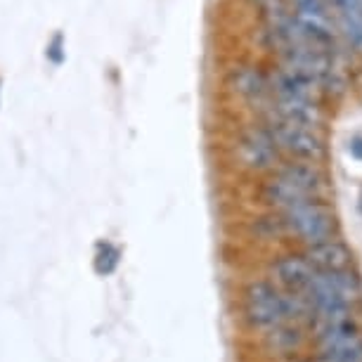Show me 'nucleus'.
I'll return each instance as SVG.
<instances>
[{
  "label": "nucleus",
  "instance_id": "2eb2a0df",
  "mask_svg": "<svg viewBox=\"0 0 362 362\" xmlns=\"http://www.w3.org/2000/svg\"><path fill=\"white\" fill-rule=\"evenodd\" d=\"M344 26H346L348 36H351L355 43L362 47V15H353V17L344 15Z\"/></svg>",
  "mask_w": 362,
  "mask_h": 362
},
{
  "label": "nucleus",
  "instance_id": "0eeeda50",
  "mask_svg": "<svg viewBox=\"0 0 362 362\" xmlns=\"http://www.w3.org/2000/svg\"><path fill=\"white\" fill-rule=\"evenodd\" d=\"M272 272H275L277 282L282 284L284 289H289V293H305V289H308L313 282V277H315V270H313V265L305 261L303 256L279 258Z\"/></svg>",
  "mask_w": 362,
  "mask_h": 362
},
{
  "label": "nucleus",
  "instance_id": "f8f14e48",
  "mask_svg": "<svg viewBox=\"0 0 362 362\" xmlns=\"http://www.w3.org/2000/svg\"><path fill=\"white\" fill-rule=\"evenodd\" d=\"M263 199L268 204H272V206L286 211V209L296 206V204H300V202H308L310 197L303 194L300 189H296L291 182H286L284 177L275 175L272 180H268L263 185Z\"/></svg>",
  "mask_w": 362,
  "mask_h": 362
},
{
  "label": "nucleus",
  "instance_id": "f03ea898",
  "mask_svg": "<svg viewBox=\"0 0 362 362\" xmlns=\"http://www.w3.org/2000/svg\"><path fill=\"white\" fill-rule=\"evenodd\" d=\"M284 230L293 232L308 244H320L332 239L334 230H337V216H334L332 206H327L322 202L308 199L300 202L296 206L284 211Z\"/></svg>",
  "mask_w": 362,
  "mask_h": 362
},
{
  "label": "nucleus",
  "instance_id": "4468645a",
  "mask_svg": "<svg viewBox=\"0 0 362 362\" xmlns=\"http://www.w3.org/2000/svg\"><path fill=\"white\" fill-rule=\"evenodd\" d=\"M298 5V17H315L327 19V10L322 0H296Z\"/></svg>",
  "mask_w": 362,
  "mask_h": 362
},
{
  "label": "nucleus",
  "instance_id": "20e7f679",
  "mask_svg": "<svg viewBox=\"0 0 362 362\" xmlns=\"http://www.w3.org/2000/svg\"><path fill=\"white\" fill-rule=\"evenodd\" d=\"M268 133H270V138L275 140L277 147L286 149V152L293 156H300V159H320V156L325 154L322 138H320L313 128L286 124V121L275 119L270 124Z\"/></svg>",
  "mask_w": 362,
  "mask_h": 362
},
{
  "label": "nucleus",
  "instance_id": "423d86ee",
  "mask_svg": "<svg viewBox=\"0 0 362 362\" xmlns=\"http://www.w3.org/2000/svg\"><path fill=\"white\" fill-rule=\"evenodd\" d=\"M303 258L313 265L315 272H341V270L351 268V263H353L351 249H348L344 242H337V239L310 244Z\"/></svg>",
  "mask_w": 362,
  "mask_h": 362
},
{
  "label": "nucleus",
  "instance_id": "ddd939ff",
  "mask_svg": "<svg viewBox=\"0 0 362 362\" xmlns=\"http://www.w3.org/2000/svg\"><path fill=\"white\" fill-rule=\"evenodd\" d=\"M300 332L296 329V327H289V325H277L272 327V329H268V346H272L275 351H293L298 344H300Z\"/></svg>",
  "mask_w": 362,
  "mask_h": 362
},
{
  "label": "nucleus",
  "instance_id": "f257e3e1",
  "mask_svg": "<svg viewBox=\"0 0 362 362\" xmlns=\"http://www.w3.org/2000/svg\"><path fill=\"white\" fill-rule=\"evenodd\" d=\"M305 296L313 310H351L360 296V279L348 270L315 272Z\"/></svg>",
  "mask_w": 362,
  "mask_h": 362
},
{
  "label": "nucleus",
  "instance_id": "9d476101",
  "mask_svg": "<svg viewBox=\"0 0 362 362\" xmlns=\"http://www.w3.org/2000/svg\"><path fill=\"white\" fill-rule=\"evenodd\" d=\"M320 360L322 362H362V337L348 334L320 344Z\"/></svg>",
  "mask_w": 362,
  "mask_h": 362
},
{
  "label": "nucleus",
  "instance_id": "7ed1b4c3",
  "mask_svg": "<svg viewBox=\"0 0 362 362\" xmlns=\"http://www.w3.org/2000/svg\"><path fill=\"white\" fill-rule=\"evenodd\" d=\"M244 315L258 329H272L286 322V300L270 282H251L244 291Z\"/></svg>",
  "mask_w": 362,
  "mask_h": 362
},
{
  "label": "nucleus",
  "instance_id": "dca6fc26",
  "mask_svg": "<svg viewBox=\"0 0 362 362\" xmlns=\"http://www.w3.org/2000/svg\"><path fill=\"white\" fill-rule=\"evenodd\" d=\"M332 3L337 5L346 17L362 15V0H332Z\"/></svg>",
  "mask_w": 362,
  "mask_h": 362
},
{
  "label": "nucleus",
  "instance_id": "9b49d317",
  "mask_svg": "<svg viewBox=\"0 0 362 362\" xmlns=\"http://www.w3.org/2000/svg\"><path fill=\"white\" fill-rule=\"evenodd\" d=\"M230 86H232V90L239 93L242 98L251 100V102L263 100L270 90V83L263 78V74L256 71V69H249V66L232 71L230 74Z\"/></svg>",
  "mask_w": 362,
  "mask_h": 362
},
{
  "label": "nucleus",
  "instance_id": "1a4fd4ad",
  "mask_svg": "<svg viewBox=\"0 0 362 362\" xmlns=\"http://www.w3.org/2000/svg\"><path fill=\"white\" fill-rule=\"evenodd\" d=\"M277 175L284 177L286 182H291V185L300 189L303 194H308L310 199L317 192H322V187H325L322 170L310 166V163H289V166H284Z\"/></svg>",
  "mask_w": 362,
  "mask_h": 362
},
{
  "label": "nucleus",
  "instance_id": "39448f33",
  "mask_svg": "<svg viewBox=\"0 0 362 362\" xmlns=\"http://www.w3.org/2000/svg\"><path fill=\"white\" fill-rule=\"evenodd\" d=\"M237 154L244 166L256 170H265L277 163V145L270 138V133L263 131V128L244 133L237 145Z\"/></svg>",
  "mask_w": 362,
  "mask_h": 362
},
{
  "label": "nucleus",
  "instance_id": "f3484780",
  "mask_svg": "<svg viewBox=\"0 0 362 362\" xmlns=\"http://www.w3.org/2000/svg\"><path fill=\"white\" fill-rule=\"evenodd\" d=\"M351 154L355 156V159H360L362 161V138H355L351 142Z\"/></svg>",
  "mask_w": 362,
  "mask_h": 362
},
{
  "label": "nucleus",
  "instance_id": "6e6552de",
  "mask_svg": "<svg viewBox=\"0 0 362 362\" xmlns=\"http://www.w3.org/2000/svg\"><path fill=\"white\" fill-rule=\"evenodd\" d=\"M275 114L279 121L286 124H296L313 128L320 124V109L313 100H277L275 102Z\"/></svg>",
  "mask_w": 362,
  "mask_h": 362
}]
</instances>
